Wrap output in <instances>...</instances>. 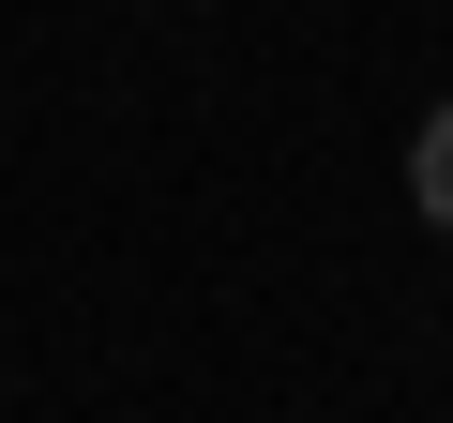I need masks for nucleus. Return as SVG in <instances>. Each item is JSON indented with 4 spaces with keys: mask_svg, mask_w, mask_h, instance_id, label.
I'll return each mask as SVG.
<instances>
[{
    "mask_svg": "<svg viewBox=\"0 0 453 423\" xmlns=\"http://www.w3.org/2000/svg\"><path fill=\"white\" fill-rule=\"evenodd\" d=\"M408 181H423V227H453V106L408 136Z\"/></svg>",
    "mask_w": 453,
    "mask_h": 423,
    "instance_id": "obj_1",
    "label": "nucleus"
}]
</instances>
